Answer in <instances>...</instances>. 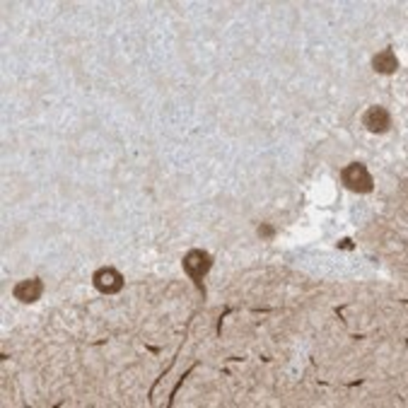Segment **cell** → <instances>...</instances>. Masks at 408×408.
I'll return each instance as SVG.
<instances>
[{
	"label": "cell",
	"mask_w": 408,
	"mask_h": 408,
	"mask_svg": "<svg viewBox=\"0 0 408 408\" xmlns=\"http://www.w3.org/2000/svg\"><path fill=\"white\" fill-rule=\"evenodd\" d=\"M340 179H343L345 188H350L353 193H370L375 188L372 174H370V169L365 167L363 162L348 164V167L343 169V174H340Z\"/></svg>",
	"instance_id": "obj_1"
},
{
	"label": "cell",
	"mask_w": 408,
	"mask_h": 408,
	"mask_svg": "<svg viewBox=\"0 0 408 408\" xmlns=\"http://www.w3.org/2000/svg\"><path fill=\"white\" fill-rule=\"evenodd\" d=\"M210 264H213L210 254L200 252V249H193V252H188L184 257V271L193 278V283L203 280L205 273L210 271Z\"/></svg>",
	"instance_id": "obj_2"
},
{
	"label": "cell",
	"mask_w": 408,
	"mask_h": 408,
	"mask_svg": "<svg viewBox=\"0 0 408 408\" xmlns=\"http://www.w3.org/2000/svg\"><path fill=\"white\" fill-rule=\"evenodd\" d=\"M92 283L95 288L104 292V295H117V292H121V288H124V276H121L117 269H112V266H104V269L95 273Z\"/></svg>",
	"instance_id": "obj_3"
},
{
	"label": "cell",
	"mask_w": 408,
	"mask_h": 408,
	"mask_svg": "<svg viewBox=\"0 0 408 408\" xmlns=\"http://www.w3.org/2000/svg\"><path fill=\"white\" fill-rule=\"evenodd\" d=\"M363 124L370 133H387L392 129V114L385 107H370L363 117Z\"/></svg>",
	"instance_id": "obj_4"
},
{
	"label": "cell",
	"mask_w": 408,
	"mask_h": 408,
	"mask_svg": "<svg viewBox=\"0 0 408 408\" xmlns=\"http://www.w3.org/2000/svg\"><path fill=\"white\" fill-rule=\"evenodd\" d=\"M41 292H44V285H41L39 278H29V280H22V283H17L15 288H12V295H15L17 302L22 304H32L41 297Z\"/></svg>",
	"instance_id": "obj_5"
},
{
	"label": "cell",
	"mask_w": 408,
	"mask_h": 408,
	"mask_svg": "<svg viewBox=\"0 0 408 408\" xmlns=\"http://www.w3.org/2000/svg\"><path fill=\"white\" fill-rule=\"evenodd\" d=\"M372 68L377 73H385V75H392V73L399 70V58L397 53L392 51V48H385V51H380L377 56L372 58Z\"/></svg>",
	"instance_id": "obj_6"
},
{
	"label": "cell",
	"mask_w": 408,
	"mask_h": 408,
	"mask_svg": "<svg viewBox=\"0 0 408 408\" xmlns=\"http://www.w3.org/2000/svg\"><path fill=\"white\" fill-rule=\"evenodd\" d=\"M259 235L269 240V237H273V230H271V227H261V230H259Z\"/></svg>",
	"instance_id": "obj_7"
}]
</instances>
